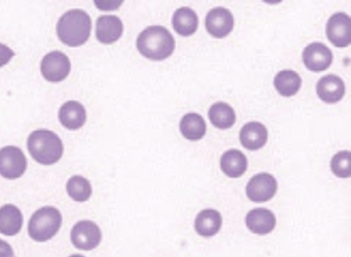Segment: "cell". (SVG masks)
<instances>
[{"instance_id":"1","label":"cell","mask_w":351,"mask_h":257,"mask_svg":"<svg viewBox=\"0 0 351 257\" xmlns=\"http://www.w3.org/2000/svg\"><path fill=\"white\" fill-rule=\"evenodd\" d=\"M136 47L143 56L154 60L168 58L175 48V40L167 29L160 25L149 26L136 39Z\"/></svg>"},{"instance_id":"2","label":"cell","mask_w":351,"mask_h":257,"mask_svg":"<svg viewBox=\"0 0 351 257\" xmlns=\"http://www.w3.org/2000/svg\"><path fill=\"white\" fill-rule=\"evenodd\" d=\"M90 30V17L85 11L79 9L65 12L56 25L59 39L70 47L83 45L88 39Z\"/></svg>"},{"instance_id":"3","label":"cell","mask_w":351,"mask_h":257,"mask_svg":"<svg viewBox=\"0 0 351 257\" xmlns=\"http://www.w3.org/2000/svg\"><path fill=\"white\" fill-rule=\"evenodd\" d=\"M27 146L32 158L43 165H51L58 161L64 150L58 135L47 129L32 132L27 138Z\"/></svg>"},{"instance_id":"4","label":"cell","mask_w":351,"mask_h":257,"mask_svg":"<svg viewBox=\"0 0 351 257\" xmlns=\"http://www.w3.org/2000/svg\"><path fill=\"white\" fill-rule=\"evenodd\" d=\"M60 211L53 206H44L31 216L27 232L31 238L37 242H45L53 238L62 224Z\"/></svg>"},{"instance_id":"5","label":"cell","mask_w":351,"mask_h":257,"mask_svg":"<svg viewBox=\"0 0 351 257\" xmlns=\"http://www.w3.org/2000/svg\"><path fill=\"white\" fill-rule=\"evenodd\" d=\"M27 159L16 146H7L0 149V175L8 179L21 177L26 170Z\"/></svg>"},{"instance_id":"6","label":"cell","mask_w":351,"mask_h":257,"mask_svg":"<svg viewBox=\"0 0 351 257\" xmlns=\"http://www.w3.org/2000/svg\"><path fill=\"white\" fill-rule=\"evenodd\" d=\"M101 239L100 228L96 223L89 220L78 221L71 231L72 244L81 250L93 249L99 244Z\"/></svg>"},{"instance_id":"7","label":"cell","mask_w":351,"mask_h":257,"mask_svg":"<svg viewBox=\"0 0 351 257\" xmlns=\"http://www.w3.org/2000/svg\"><path fill=\"white\" fill-rule=\"evenodd\" d=\"M71 70V63L66 55L60 51L46 54L40 63V71L48 81L56 82L63 80Z\"/></svg>"},{"instance_id":"8","label":"cell","mask_w":351,"mask_h":257,"mask_svg":"<svg viewBox=\"0 0 351 257\" xmlns=\"http://www.w3.org/2000/svg\"><path fill=\"white\" fill-rule=\"evenodd\" d=\"M350 18L343 12H337L328 19L326 32L328 40L336 47H345L351 43Z\"/></svg>"},{"instance_id":"9","label":"cell","mask_w":351,"mask_h":257,"mask_svg":"<svg viewBox=\"0 0 351 257\" xmlns=\"http://www.w3.org/2000/svg\"><path fill=\"white\" fill-rule=\"evenodd\" d=\"M277 181L270 174L263 172L252 177L246 186L247 197L254 202H265L274 197Z\"/></svg>"},{"instance_id":"10","label":"cell","mask_w":351,"mask_h":257,"mask_svg":"<svg viewBox=\"0 0 351 257\" xmlns=\"http://www.w3.org/2000/svg\"><path fill=\"white\" fill-rule=\"evenodd\" d=\"M205 25L208 33L213 36L223 38L227 36L233 28V16L225 8H215L206 14Z\"/></svg>"},{"instance_id":"11","label":"cell","mask_w":351,"mask_h":257,"mask_svg":"<svg viewBox=\"0 0 351 257\" xmlns=\"http://www.w3.org/2000/svg\"><path fill=\"white\" fill-rule=\"evenodd\" d=\"M302 59L307 69L318 72L329 67L332 63V54L324 44L315 42L304 48Z\"/></svg>"},{"instance_id":"12","label":"cell","mask_w":351,"mask_h":257,"mask_svg":"<svg viewBox=\"0 0 351 257\" xmlns=\"http://www.w3.org/2000/svg\"><path fill=\"white\" fill-rule=\"evenodd\" d=\"M123 26L121 20L114 15H102L96 22V37L104 44L117 41L122 35Z\"/></svg>"},{"instance_id":"13","label":"cell","mask_w":351,"mask_h":257,"mask_svg":"<svg viewBox=\"0 0 351 257\" xmlns=\"http://www.w3.org/2000/svg\"><path fill=\"white\" fill-rule=\"evenodd\" d=\"M316 89L319 98L327 103L339 101L345 93L343 81L333 74L321 78L317 83Z\"/></svg>"},{"instance_id":"14","label":"cell","mask_w":351,"mask_h":257,"mask_svg":"<svg viewBox=\"0 0 351 257\" xmlns=\"http://www.w3.org/2000/svg\"><path fill=\"white\" fill-rule=\"evenodd\" d=\"M58 118L65 128L69 130H76L85 123L86 110L79 102L69 100L64 103L60 108Z\"/></svg>"},{"instance_id":"15","label":"cell","mask_w":351,"mask_h":257,"mask_svg":"<svg viewBox=\"0 0 351 257\" xmlns=\"http://www.w3.org/2000/svg\"><path fill=\"white\" fill-rule=\"evenodd\" d=\"M245 223L252 232L263 235L273 230L276 225V217L273 212L267 209L255 208L247 214Z\"/></svg>"},{"instance_id":"16","label":"cell","mask_w":351,"mask_h":257,"mask_svg":"<svg viewBox=\"0 0 351 257\" xmlns=\"http://www.w3.org/2000/svg\"><path fill=\"white\" fill-rule=\"evenodd\" d=\"M241 144L247 149L255 150L263 147L267 140V130L258 122L245 124L240 131Z\"/></svg>"},{"instance_id":"17","label":"cell","mask_w":351,"mask_h":257,"mask_svg":"<svg viewBox=\"0 0 351 257\" xmlns=\"http://www.w3.org/2000/svg\"><path fill=\"white\" fill-rule=\"evenodd\" d=\"M21 210L15 205L5 204L0 208V233L5 236L18 234L23 225Z\"/></svg>"},{"instance_id":"18","label":"cell","mask_w":351,"mask_h":257,"mask_svg":"<svg viewBox=\"0 0 351 257\" xmlns=\"http://www.w3.org/2000/svg\"><path fill=\"white\" fill-rule=\"evenodd\" d=\"M222 219L220 213L213 209L202 210L195 220V230L197 233L204 237L216 234L220 230Z\"/></svg>"},{"instance_id":"19","label":"cell","mask_w":351,"mask_h":257,"mask_svg":"<svg viewBox=\"0 0 351 257\" xmlns=\"http://www.w3.org/2000/svg\"><path fill=\"white\" fill-rule=\"evenodd\" d=\"M221 170L228 177L235 178L241 176L246 170L247 161L240 150L231 149L225 152L221 157Z\"/></svg>"},{"instance_id":"20","label":"cell","mask_w":351,"mask_h":257,"mask_svg":"<svg viewBox=\"0 0 351 257\" xmlns=\"http://www.w3.org/2000/svg\"><path fill=\"white\" fill-rule=\"evenodd\" d=\"M172 25L178 34L188 36L196 31L198 26V17L192 9L181 7L174 12Z\"/></svg>"},{"instance_id":"21","label":"cell","mask_w":351,"mask_h":257,"mask_svg":"<svg viewBox=\"0 0 351 257\" xmlns=\"http://www.w3.org/2000/svg\"><path fill=\"white\" fill-rule=\"evenodd\" d=\"M206 123L204 118L195 113L184 115L180 122L182 135L187 139L195 141L203 137L206 133Z\"/></svg>"},{"instance_id":"22","label":"cell","mask_w":351,"mask_h":257,"mask_svg":"<svg viewBox=\"0 0 351 257\" xmlns=\"http://www.w3.org/2000/svg\"><path fill=\"white\" fill-rule=\"evenodd\" d=\"M208 117L211 123L221 129L230 128L236 120L234 109L223 102H216L210 107Z\"/></svg>"},{"instance_id":"23","label":"cell","mask_w":351,"mask_h":257,"mask_svg":"<svg viewBox=\"0 0 351 257\" xmlns=\"http://www.w3.org/2000/svg\"><path fill=\"white\" fill-rule=\"evenodd\" d=\"M301 78L298 74L292 70H282L274 78V84L276 90L283 96L295 95L300 88Z\"/></svg>"},{"instance_id":"24","label":"cell","mask_w":351,"mask_h":257,"mask_svg":"<svg viewBox=\"0 0 351 257\" xmlns=\"http://www.w3.org/2000/svg\"><path fill=\"white\" fill-rule=\"evenodd\" d=\"M66 189L69 196L77 202L87 201L92 193L89 181L80 175H74L69 178Z\"/></svg>"},{"instance_id":"25","label":"cell","mask_w":351,"mask_h":257,"mask_svg":"<svg viewBox=\"0 0 351 257\" xmlns=\"http://www.w3.org/2000/svg\"><path fill=\"white\" fill-rule=\"evenodd\" d=\"M332 172L339 177H349L350 170V152L342 150L335 155L330 163Z\"/></svg>"},{"instance_id":"26","label":"cell","mask_w":351,"mask_h":257,"mask_svg":"<svg viewBox=\"0 0 351 257\" xmlns=\"http://www.w3.org/2000/svg\"><path fill=\"white\" fill-rule=\"evenodd\" d=\"M14 56V52L8 46L0 43V67L7 64Z\"/></svg>"},{"instance_id":"27","label":"cell","mask_w":351,"mask_h":257,"mask_svg":"<svg viewBox=\"0 0 351 257\" xmlns=\"http://www.w3.org/2000/svg\"><path fill=\"white\" fill-rule=\"evenodd\" d=\"M12 247L5 241L0 239V257H13Z\"/></svg>"},{"instance_id":"28","label":"cell","mask_w":351,"mask_h":257,"mask_svg":"<svg viewBox=\"0 0 351 257\" xmlns=\"http://www.w3.org/2000/svg\"><path fill=\"white\" fill-rule=\"evenodd\" d=\"M69 257H85V256H82L81 254H73V255H71V256H70Z\"/></svg>"}]
</instances>
